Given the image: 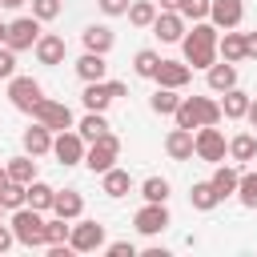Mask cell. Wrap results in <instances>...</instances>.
I'll return each instance as SVG.
<instances>
[{
    "mask_svg": "<svg viewBox=\"0 0 257 257\" xmlns=\"http://www.w3.org/2000/svg\"><path fill=\"white\" fill-rule=\"evenodd\" d=\"M108 88H112V96H116V100L128 92V88H124V80H108Z\"/></svg>",
    "mask_w": 257,
    "mask_h": 257,
    "instance_id": "bcb514c9",
    "label": "cell"
},
{
    "mask_svg": "<svg viewBox=\"0 0 257 257\" xmlns=\"http://www.w3.org/2000/svg\"><path fill=\"white\" fill-rule=\"evenodd\" d=\"M173 225V217H169V205L165 201H145L137 213H133V229L141 233V237H157V233H165Z\"/></svg>",
    "mask_w": 257,
    "mask_h": 257,
    "instance_id": "8992f818",
    "label": "cell"
},
{
    "mask_svg": "<svg viewBox=\"0 0 257 257\" xmlns=\"http://www.w3.org/2000/svg\"><path fill=\"white\" fill-rule=\"evenodd\" d=\"M4 181H8V169H0V185H4Z\"/></svg>",
    "mask_w": 257,
    "mask_h": 257,
    "instance_id": "816d5d0a",
    "label": "cell"
},
{
    "mask_svg": "<svg viewBox=\"0 0 257 257\" xmlns=\"http://www.w3.org/2000/svg\"><path fill=\"white\" fill-rule=\"evenodd\" d=\"M52 128L48 124H40V120H32L24 133H20V145H24V153H32V157H48L52 153Z\"/></svg>",
    "mask_w": 257,
    "mask_h": 257,
    "instance_id": "5bb4252c",
    "label": "cell"
},
{
    "mask_svg": "<svg viewBox=\"0 0 257 257\" xmlns=\"http://www.w3.org/2000/svg\"><path fill=\"white\" fill-rule=\"evenodd\" d=\"M68 233H72V221L64 217L52 213V221H44V245H68Z\"/></svg>",
    "mask_w": 257,
    "mask_h": 257,
    "instance_id": "e575fe53",
    "label": "cell"
},
{
    "mask_svg": "<svg viewBox=\"0 0 257 257\" xmlns=\"http://www.w3.org/2000/svg\"><path fill=\"white\" fill-rule=\"evenodd\" d=\"M0 201H4V209H8V213H12V209H20V205L28 201V185H20V181H12V177H8V181L0 185Z\"/></svg>",
    "mask_w": 257,
    "mask_h": 257,
    "instance_id": "d590c367",
    "label": "cell"
},
{
    "mask_svg": "<svg viewBox=\"0 0 257 257\" xmlns=\"http://www.w3.org/2000/svg\"><path fill=\"white\" fill-rule=\"evenodd\" d=\"M229 157H233L237 165L257 161V137H253V133H237V137H229Z\"/></svg>",
    "mask_w": 257,
    "mask_h": 257,
    "instance_id": "4dcf8cb0",
    "label": "cell"
},
{
    "mask_svg": "<svg viewBox=\"0 0 257 257\" xmlns=\"http://www.w3.org/2000/svg\"><path fill=\"white\" fill-rule=\"evenodd\" d=\"M193 153H197V161L221 165V161L229 157V141H225V133H221L217 124H201V128L193 133Z\"/></svg>",
    "mask_w": 257,
    "mask_h": 257,
    "instance_id": "277c9868",
    "label": "cell"
},
{
    "mask_svg": "<svg viewBox=\"0 0 257 257\" xmlns=\"http://www.w3.org/2000/svg\"><path fill=\"white\" fill-rule=\"evenodd\" d=\"M52 197H56V189L36 177V181L28 185V201H24V205H32V209H40V213H52Z\"/></svg>",
    "mask_w": 257,
    "mask_h": 257,
    "instance_id": "1f68e13d",
    "label": "cell"
},
{
    "mask_svg": "<svg viewBox=\"0 0 257 257\" xmlns=\"http://www.w3.org/2000/svg\"><path fill=\"white\" fill-rule=\"evenodd\" d=\"M12 245H16V233H12V225H4V221H0V253H8Z\"/></svg>",
    "mask_w": 257,
    "mask_h": 257,
    "instance_id": "ee69618b",
    "label": "cell"
},
{
    "mask_svg": "<svg viewBox=\"0 0 257 257\" xmlns=\"http://www.w3.org/2000/svg\"><path fill=\"white\" fill-rule=\"evenodd\" d=\"M80 100H84V108H88V112H104L116 96H112L108 80H88V84H84V92H80Z\"/></svg>",
    "mask_w": 257,
    "mask_h": 257,
    "instance_id": "cb8c5ba5",
    "label": "cell"
},
{
    "mask_svg": "<svg viewBox=\"0 0 257 257\" xmlns=\"http://www.w3.org/2000/svg\"><path fill=\"white\" fill-rule=\"evenodd\" d=\"M100 193H104V197H112V201L128 197V193H133V177H128V169L112 165L108 173H100Z\"/></svg>",
    "mask_w": 257,
    "mask_h": 257,
    "instance_id": "e0dca14e",
    "label": "cell"
},
{
    "mask_svg": "<svg viewBox=\"0 0 257 257\" xmlns=\"http://www.w3.org/2000/svg\"><path fill=\"white\" fill-rule=\"evenodd\" d=\"M217 52H221V60H233V64H241V60H245V32H237V28H225V32H221V40H217Z\"/></svg>",
    "mask_w": 257,
    "mask_h": 257,
    "instance_id": "484cf974",
    "label": "cell"
},
{
    "mask_svg": "<svg viewBox=\"0 0 257 257\" xmlns=\"http://www.w3.org/2000/svg\"><path fill=\"white\" fill-rule=\"evenodd\" d=\"M84 153H88V141H84L76 128H64V133H56V137H52V157H56L64 169L84 165Z\"/></svg>",
    "mask_w": 257,
    "mask_h": 257,
    "instance_id": "ba28073f",
    "label": "cell"
},
{
    "mask_svg": "<svg viewBox=\"0 0 257 257\" xmlns=\"http://www.w3.org/2000/svg\"><path fill=\"white\" fill-rule=\"evenodd\" d=\"M157 8H165V12H177V8H181V0H157Z\"/></svg>",
    "mask_w": 257,
    "mask_h": 257,
    "instance_id": "7dc6e473",
    "label": "cell"
},
{
    "mask_svg": "<svg viewBox=\"0 0 257 257\" xmlns=\"http://www.w3.org/2000/svg\"><path fill=\"white\" fill-rule=\"evenodd\" d=\"M157 12H161V8H157V0H133L124 16H128V24H133V28H153Z\"/></svg>",
    "mask_w": 257,
    "mask_h": 257,
    "instance_id": "f1b7e54d",
    "label": "cell"
},
{
    "mask_svg": "<svg viewBox=\"0 0 257 257\" xmlns=\"http://www.w3.org/2000/svg\"><path fill=\"white\" fill-rule=\"evenodd\" d=\"M245 120H249V124L257 128V96H253V104H249V112H245Z\"/></svg>",
    "mask_w": 257,
    "mask_h": 257,
    "instance_id": "681fc988",
    "label": "cell"
},
{
    "mask_svg": "<svg viewBox=\"0 0 257 257\" xmlns=\"http://www.w3.org/2000/svg\"><path fill=\"white\" fill-rule=\"evenodd\" d=\"M249 104H253V96H249L245 88H229V92H221V112H225V120H245Z\"/></svg>",
    "mask_w": 257,
    "mask_h": 257,
    "instance_id": "d4e9b609",
    "label": "cell"
},
{
    "mask_svg": "<svg viewBox=\"0 0 257 257\" xmlns=\"http://www.w3.org/2000/svg\"><path fill=\"white\" fill-rule=\"evenodd\" d=\"M4 213H8V209H4V201H0V221H4Z\"/></svg>",
    "mask_w": 257,
    "mask_h": 257,
    "instance_id": "f5cc1de1",
    "label": "cell"
},
{
    "mask_svg": "<svg viewBox=\"0 0 257 257\" xmlns=\"http://www.w3.org/2000/svg\"><path fill=\"white\" fill-rule=\"evenodd\" d=\"M96 4H100V12H104V16H124L133 0H96Z\"/></svg>",
    "mask_w": 257,
    "mask_h": 257,
    "instance_id": "7bdbcfd3",
    "label": "cell"
},
{
    "mask_svg": "<svg viewBox=\"0 0 257 257\" xmlns=\"http://www.w3.org/2000/svg\"><path fill=\"white\" fill-rule=\"evenodd\" d=\"M8 177L12 181H20V185H32L36 181V157L32 153H20V157H8Z\"/></svg>",
    "mask_w": 257,
    "mask_h": 257,
    "instance_id": "83f0119b",
    "label": "cell"
},
{
    "mask_svg": "<svg viewBox=\"0 0 257 257\" xmlns=\"http://www.w3.org/2000/svg\"><path fill=\"white\" fill-rule=\"evenodd\" d=\"M209 20L225 32V28H241L245 20V0H213L209 4Z\"/></svg>",
    "mask_w": 257,
    "mask_h": 257,
    "instance_id": "4fadbf2b",
    "label": "cell"
},
{
    "mask_svg": "<svg viewBox=\"0 0 257 257\" xmlns=\"http://www.w3.org/2000/svg\"><path fill=\"white\" fill-rule=\"evenodd\" d=\"M8 225H12V233H16V245H24V249H40V245H44V213H40V209L20 205V209H12Z\"/></svg>",
    "mask_w": 257,
    "mask_h": 257,
    "instance_id": "3957f363",
    "label": "cell"
},
{
    "mask_svg": "<svg viewBox=\"0 0 257 257\" xmlns=\"http://www.w3.org/2000/svg\"><path fill=\"white\" fill-rule=\"evenodd\" d=\"M257 60V32H245V60Z\"/></svg>",
    "mask_w": 257,
    "mask_h": 257,
    "instance_id": "f6af8a7d",
    "label": "cell"
},
{
    "mask_svg": "<svg viewBox=\"0 0 257 257\" xmlns=\"http://www.w3.org/2000/svg\"><path fill=\"white\" fill-rule=\"evenodd\" d=\"M157 64H161V52H157V48H141V52L133 56V72H137L141 80H153V76H157Z\"/></svg>",
    "mask_w": 257,
    "mask_h": 257,
    "instance_id": "d6a6232c",
    "label": "cell"
},
{
    "mask_svg": "<svg viewBox=\"0 0 257 257\" xmlns=\"http://www.w3.org/2000/svg\"><path fill=\"white\" fill-rule=\"evenodd\" d=\"M60 8H64L60 0H32V16H36V20H44V24H48V20H56V16H60Z\"/></svg>",
    "mask_w": 257,
    "mask_h": 257,
    "instance_id": "ab89813d",
    "label": "cell"
},
{
    "mask_svg": "<svg viewBox=\"0 0 257 257\" xmlns=\"http://www.w3.org/2000/svg\"><path fill=\"white\" fill-rule=\"evenodd\" d=\"M52 213L64 217V221H76V217L84 213V197H80V189H56V197H52Z\"/></svg>",
    "mask_w": 257,
    "mask_h": 257,
    "instance_id": "7402d4cb",
    "label": "cell"
},
{
    "mask_svg": "<svg viewBox=\"0 0 257 257\" xmlns=\"http://www.w3.org/2000/svg\"><path fill=\"white\" fill-rule=\"evenodd\" d=\"M189 205H193L197 213H213V209L221 205V197H217L213 181H197V185L189 189Z\"/></svg>",
    "mask_w": 257,
    "mask_h": 257,
    "instance_id": "4316f807",
    "label": "cell"
},
{
    "mask_svg": "<svg viewBox=\"0 0 257 257\" xmlns=\"http://www.w3.org/2000/svg\"><path fill=\"white\" fill-rule=\"evenodd\" d=\"M165 153L173 157V161H193L197 153H193V128H169V137H165Z\"/></svg>",
    "mask_w": 257,
    "mask_h": 257,
    "instance_id": "ffe728a7",
    "label": "cell"
},
{
    "mask_svg": "<svg viewBox=\"0 0 257 257\" xmlns=\"http://www.w3.org/2000/svg\"><path fill=\"white\" fill-rule=\"evenodd\" d=\"M112 124H108V116L104 112H84V120L76 124V133L84 137V141H96V137H104Z\"/></svg>",
    "mask_w": 257,
    "mask_h": 257,
    "instance_id": "836d02e7",
    "label": "cell"
},
{
    "mask_svg": "<svg viewBox=\"0 0 257 257\" xmlns=\"http://www.w3.org/2000/svg\"><path fill=\"white\" fill-rule=\"evenodd\" d=\"M32 120H40V124H48L52 133H64V128H76V120H72V108L64 104V100H40L36 108H32Z\"/></svg>",
    "mask_w": 257,
    "mask_h": 257,
    "instance_id": "30bf717a",
    "label": "cell"
},
{
    "mask_svg": "<svg viewBox=\"0 0 257 257\" xmlns=\"http://www.w3.org/2000/svg\"><path fill=\"white\" fill-rule=\"evenodd\" d=\"M217 40H221V28H217L213 20H197V24L185 32V40H181L185 64H189V68H209V64H217V60H221Z\"/></svg>",
    "mask_w": 257,
    "mask_h": 257,
    "instance_id": "6da1fadb",
    "label": "cell"
},
{
    "mask_svg": "<svg viewBox=\"0 0 257 257\" xmlns=\"http://www.w3.org/2000/svg\"><path fill=\"white\" fill-rule=\"evenodd\" d=\"M177 104H181V88H161V84H157V92L149 96V108H153L157 116H173Z\"/></svg>",
    "mask_w": 257,
    "mask_h": 257,
    "instance_id": "f546056e",
    "label": "cell"
},
{
    "mask_svg": "<svg viewBox=\"0 0 257 257\" xmlns=\"http://www.w3.org/2000/svg\"><path fill=\"white\" fill-rule=\"evenodd\" d=\"M116 157H120V137L108 128L104 137H96V141H88V153H84V165L92 169V173H108L112 165H116Z\"/></svg>",
    "mask_w": 257,
    "mask_h": 257,
    "instance_id": "5b68a950",
    "label": "cell"
},
{
    "mask_svg": "<svg viewBox=\"0 0 257 257\" xmlns=\"http://www.w3.org/2000/svg\"><path fill=\"white\" fill-rule=\"evenodd\" d=\"M153 80H157L161 88H185V84L193 80V68H189L185 60H161Z\"/></svg>",
    "mask_w": 257,
    "mask_h": 257,
    "instance_id": "2e32d148",
    "label": "cell"
},
{
    "mask_svg": "<svg viewBox=\"0 0 257 257\" xmlns=\"http://www.w3.org/2000/svg\"><path fill=\"white\" fill-rule=\"evenodd\" d=\"M209 4H213V0H181V8H177V12H181L185 20H193V24H197V20H209Z\"/></svg>",
    "mask_w": 257,
    "mask_h": 257,
    "instance_id": "f35d334b",
    "label": "cell"
},
{
    "mask_svg": "<svg viewBox=\"0 0 257 257\" xmlns=\"http://www.w3.org/2000/svg\"><path fill=\"white\" fill-rule=\"evenodd\" d=\"M68 245H72V253H96V249H104V225L76 217L72 233H68Z\"/></svg>",
    "mask_w": 257,
    "mask_h": 257,
    "instance_id": "9c48e42d",
    "label": "cell"
},
{
    "mask_svg": "<svg viewBox=\"0 0 257 257\" xmlns=\"http://www.w3.org/2000/svg\"><path fill=\"white\" fill-rule=\"evenodd\" d=\"M209 181H213L217 197H221V201H229V197H237V185H241V169H237V165H225V161H221V165L213 169V177H209Z\"/></svg>",
    "mask_w": 257,
    "mask_h": 257,
    "instance_id": "44dd1931",
    "label": "cell"
},
{
    "mask_svg": "<svg viewBox=\"0 0 257 257\" xmlns=\"http://www.w3.org/2000/svg\"><path fill=\"white\" fill-rule=\"evenodd\" d=\"M28 0H0V8H8V12H16V8H24Z\"/></svg>",
    "mask_w": 257,
    "mask_h": 257,
    "instance_id": "c3c4849f",
    "label": "cell"
},
{
    "mask_svg": "<svg viewBox=\"0 0 257 257\" xmlns=\"http://www.w3.org/2000/svg\"><path fill=\"white\" fill-rule=\"evenodd\" d=\"M104 253L108 257H137V245L133 241H112V245H104Z\"/></svg>",
    "mask_w": 257,
    "mask_h": 257,
    "instance_id": "b9f144b4",
    "label": "cell"
},
{
    "mask_svg": "<svg viewBox=\"0 0 257 257\" xmlns=\"http://www.w3.org/2000/svg\"><path fill=\"white\" fill-rule=\"evenodd\" d=\"M237 201L245 209H257V173H241V185H237Z\"/></svg>",
    "mask_w": 257,
    "mask_h": 257,
    "instance_id": "74e56055",
    "label": "cell"
},
{
    "mask_svg": "<svg viewBox=\"0 0 257 257\" xmlns=\"http://www.w3.org/2000/svg\"><path fill=\"white\" fill-rule=\"evenodd\" d=\"M4 40H8V24L0 20V44H4Z\"/></svg>",
    "mask_w": 257,
    "mask_h": 257,
    "instance_id": "f907efd6",
    "label": "cell"
},
{
    "mask_svg": "<svg viewBox=\"0 0 257 257\" xmlns=\"http://www.w3.org/2000/svg\"><path fill=\"white\" fill-rule=\"evenodd\" d=\"M173 120H177L181 128H193V133H197L201 124H221L225 112H221V100H213V96H181Z\"/></svg>",
    "mask_w": 257,
    "mask_h": 257,
    "instance_id": "7a4b0ae2",
    "label": "cell"
},
{
    "mask_svg": "<svg viewBox=\"0 0 257 257\" xmlns=\"http://www.w3.org/2000/svg\"><path fill=\"white\" fill-rule=\"evenodd\" d=\"M16 76V48L0 44V80H12Z\"/></svg>",
    "mask_w": 257,
    "mask_h": 257,
    "instance_id": "60d3db41",
    "label": "cell"
},
{
    "mask_svg": "<svg viewBox=\"0 0 257 257\" xmlns=\"http://www.w3.org/2000/svg\"><path fill=\"white\" fill-rule=\"evenodd\" d=\"M40 24L44 20H36V16H16L12 24H8V48H16V52H24V48H36V40H40Z\"/></svg>",
    "mask_w": 257,
    "mask_h": 257,
    "instance_id": "8fae6325",
    "label": "cell"
},
{
    "mask_svg": "<svg viewBox=\"0 0 257 257\" xmlns=\"http://www.w3.org/2000/svg\"><path fill=\"white\" fill-rule=\"evenodd\" d=\"M80 40H84V48L88 52H112V44H116V32L108 28V24H88L84 32H80Z\"/></svg>",
    "mask_w": 257,
    "mask_h": 257,
    "instance_id": "603a6c76",
    "label": "cell"
},
{
    "mask_svg": "<svg viewBox=\"0 0 257 257\" xmlns=\"http://www.w3.org/2000/svg\"><path fill=\"white\" fill-rule=\"evenodd\" d=\"M36 60L40 64H48V68H56V64H64V52H68V44H64V36H56V32H40V40H36Z\"/></svg>",
    "mask_w": 257,
    "mask_h": 257,
    "instance_id": "9a60e30c",
    "label": "cell"
},
{
    "mask_svg": "<svg viewBox=\"0 0 257 257\" xmlns=\"http://www.w3.org/2000/svg\"><path fill=\"white\" fill-rule=\"evenodd\" d=\"M205 80H209L213 92H229V88H237V64L233 60H217V64L205 68Z\"/></svg>",
    "mask_w": 257,
    "mask_h": 257,
    "instance_id": "d6986e66",
    "label": "cell"
},
{
    "mask_svg": "<svg viewBox=\"0 0 257 257\" xmlns=\"http://www.w3.org/2000/svg\"><path fill=\"white\" fill-rule=\"evenodd\" d=\"M76 68V76L88 84V80H108V60H104V52H88L84 48V56L72 64Z\"/></svg>",
    "mask_w": 257,
    "mask_h": 257,
    "instance_id": "ac0fdd59",
    "label": "cell"
},
{
    "mask_svg": "<svg viewBox=\"0 0 257 257\" xmlns=\"http://www.w3.org/2000/svg\"><path fill=\"white\" fill-rule=\"evenodd\" d=\"M141 197L145 201H169V181L165 177H145L141 181Z\"/></svg>",
    "mask_w": 257,
    "mask_h": 257,
    "instance_id": "8d00e7d4",
    "label": "cell"
},
{
    "mask_svg": "<svg viewBox=\"0 0 257 257\" xmlns=\"http://www.w3.org/2000/svg\"><path fill=\"white\" fill-rule=\"evenodd\" d=\"M44 100V88H40V80H32V76H12L8 80V104L16 108V112H28L32 116V108Z\"/></svg>",
    "mask_w": 257,
    "mask_h": 257,
    "instance_id": "52a82bcc",
    "label": "cell"
},
{
    "mask_svg": "<svg viewBox=\"0 0 257 257\" xmlns=\"http://www.w3.org/2000/svg\"><path fill=\"white\" fill-rule=\"evenodd\" d=\"M185 24H189V20H185L181 12H165V8H161V12H157V20H153V36H157L161 44H181V40H185V32H189Z\"/></svg>",
    "mask_w": 257,
    "mask_h": 257,
    "instance_id": "7c38bea8",
    "label": "cell"
}]
</instances>
